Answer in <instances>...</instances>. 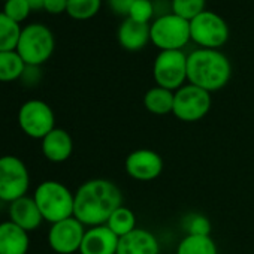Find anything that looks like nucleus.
<instances>
[{
	"mask_svg": "<svg viewBox=\"0 0 254 254\" xmlns=\"http://www.w3.org/2000/svg\"><path fill=\"white\" fill-rule=\"evenodd\" d=\"M123 205V194L109 180H88L75 191L73 217L87 227L106 224L112 212Z\"/></svg>",
	"mask_w": 254,
	"mask_h": 254,
	"instance_id": "f257e3e1",
	"label": "nucleus"
},
{
	"mask_svg": "<svg viewBox=\"0 0 254 254\" xmlns=\"http://www.w3.org/2000/svg\"><path fill=\"white\" fill-rule=\"evenodd\" d=\"M232 76V64L220 50L197 48L187 56V81L208 93L227 85Z\"/></svg>",
	"mask_w": 254,
	"mask_h": 254,
	"instance_id": "f03ea898",
	"label": "nucleus"
},
{
	"mask_svg": "<svg viewBox=\"0 0 254 254\" xmlns=\"http://www.w3.org/2000/svg\"><path fill=\"white\" fill-rule=\"evenodd\" d=\"M44 217V221L51 224L73 217L75 193H72L64 184L54 180L41 183L32 196Z\"/></svg>",
	"mask_w": 254,
	"mask_h": 254,
	"instance_id": "7ed1b4c3",
	"label": "nucleus"
},
{
	"mask_svg": "<svg viewBox=\"0 0 254 254\" xmlns=\"http://www.w3.org/2000/svg\"><path fill=\"white\" fill-rule=\"evenodd\" d=\"M56 39L50 27L33 23L23 27L17 53L27 66H42L54 53Z\"/></svg>",
	"mask_w": 254,
	"mask_h": 254,
	"instance_id": "20e7f679",
	"label": "nucleus"
},
{
	"mask_svg": "<svg viewBox=\"0 0 254 254\" xmlns=\"http://www.w3.org/2000/svg\"><path fill=\"white\" fill-rule=\"evenodd\" d=\"M150 36L151 44L160 51H183L191 41L190 21L174 12L163 14L150 24Z\"/></svg>",
	"mask_w": 254,
	"mask_h": 254,
	"instance_id": "39448f33",
	"label": "nucleus"
},
{
	"mask_svg": "<svg viewBox=\"0 0 254 254\" xmlns=\"http://www.w3.org/2000/svg\"><path fill=\"white\" fill-rule=\"evenodd\" d=\"M30 174L26 163L17 156L0 157V200L11 203L27 196Z\"/></svg>",
	"mask_w": 254,
	"mask_h": 254,
	"instance_id": "423d86ee",
	"label": "nucleus"
},
{
	"mask_svg": "<svg viewBox=\"0 0 254 254\" xmlns=\"http://www.w3.org/2000/svg\"><path fill=\"white\" fill-rule=\"evenodd\" d=\"M190 36L199 48L220 50L227 44L230 32L223 17L206 9L190 21Z\"/></svg>",
	"mask_w": 254,
	"mask_h": 254,
	"instance_id": "0eeeda50",
	"label": "nucleus"
},
{
	"mask_svg": "<svg viewBox=\"0 0 254 254\" xmlns=\"http://www.w3.org/2000/svg\"><path fill=\"white\" fill-rule=\"evenodd\" d=\"M18 126L29 138L42 141L51 130L56 129L54 111L44 100H27L18 111Z\"/></svg>",
	"mask_w": 254,
	"mask_h": 254,
	"instance_id": "6e6552de",
	"label": "nucleus"
},
{
	"mask_svg": "<svg viewBox=\"0 0 254 254\" xmlns=\"http://www.w3.org/2000/svg\"><path fill=\"white\" fill-rule=\"evenodd\" d=\"M153 76L159 87L180 90L187 81V54L183 51H160L153 64Z\"/></svg>",
	"mask_w": 254,
	"mask_h": 254,
	"instance_id": "1a4fd4ad",
	"label": "nucleus"
},
{
	"mask_svg": "<svg viewBox=\"0 0 254 254\" xmlns=\"http://www.w3.org/2000/svg\"><path fill=\"white\" fill-rule=\"evenodd\" d=\"M211 93L193 84H186L175 91L172 114L184 123L202 120L211 109Z\"/></svg>",
	"mask_w": 254,
	"mask_h": 254,
	"instance_id": "9d476101",
	"label": "nucleus"
},
{
	"mask_svg": "<svg viewBox=\"0 0 254 254\" xmlns=\"http://www.w3.org/2000/svg\"><path fill=\"white\" fill-rule=\"evenodd\" d=\"M85 226L75 217L57 221L51 224L48 230V244L51 250L57 254H73L79 253Z\"/></svg>",
	"mask_w": 254,
	"mask_h": 254,
	"instance_id": "9b49d317",
	"label": "nucleus"
},
{
	"mask_svg": "<svg viewBox=\"0 0 254 254\" xmlns=\"http://www.w3.org/2000/svg\"><path fill=\"white\" fill-rule=\"evenodd\" d=\"M124 168L129 177L136 181H153L163 172V159L153 150L139 148L126 157Z\"/></svg>",
	"mask_w": 254,
	"mask_h": 254,
	"instance_id": "f8f14e48",
	"label": "nucleus"
},
{
	"mask_svg": "<svg viewBox=\"0 0 254 254\" xmlns=\"http://www.w3.org/2000/svg\"><path fill=\"white\" fill-rule=\"evenodd\" d=\"M120 238L106 226H94L85 230L79 254H117Z\"/></svg>",
	"mask_w": 254,
	"mask_h": 254,
	"instance_id": "ddd939ff",
	"label": "nucleus"
},
{
	"mask_svg": "<svg viewBox=\"0 0 254 254\" xmlns=\"http://www.w3.org/2000/svg\"><path fill=\"white\" fill-rule=\"evenodd\" d=\"M9 220L24 229L26 232H35L41 227L44 217L33 197L24 196L9 203Z\"/></svg>",
	"mask_w": 254,
	"mask_h": 254,
	"instance_id": "4468645a",
	"label": "nucleus"
},
{
	"mask_svg": "<svg viewBox=\"0 0 254 254\" xmlns=\"http://www.w3.org/2000/svg\"><path fill=\"white\" fill-rule=\"evenodd\" d=\"M118 44L127 51H141L151 42L150 24L133 21L132 18H124L117 30Z\"/></svg>",
	"mask_w": 254,
	"mask_h": 254,
	"instance_id": "2eb2a0df",
	"label": "nucleus"
},
{
	"mask_svg": "<svg viewBox=\"0 0 254 254\" xmlns=\"http://www.w3.org/2000/svg\"><path fill=\"white\" fill-rule=\"evenodd\" d=\"M160 245L157 238L145 229H135L121 236L118 241L117 254H159Z\"/></svg>",
	"mask_w": 254,
	"mask_h": 254,
	"instance_id": "dca6fc26",
	"label": "nucleus"
},
{
	"mask_svg": "<svg viewBox=\"0 0 254 254\" xmlns=\"http://www.w3.org/2000/svg\"><path fill=\"white\" fill-rule=\"evenodd\" d=\"M42 154L47 160L53 163L66 162L73 153V141L72 136L60 127H56L42 139Z\"/></svg>",
	"mask_w": 254,
	"mask_h": 254,
	"instance_id": "f3484780",
	"label": "nucleus"
},
{
	"mask_svg": "<svg viewBox=\"0 0 254 254\" xmlns=\"http://www.w3.org/2000/svg\"><path fill=\"white\" fill-rule=\"evenodd\" d=\"M29 248V232L11 220L0 223V254H27Z\"/></svg>",
	"mask_w": 254,
	"mask_h": 254,
	"instance_id": "a211bd4d",
	"label": "nucleus"
},
{
	"mask_svg": "<svg viewBox=\"0 0 254 254\" xmlns=\"http://www.w3.org/2000/svg\"><path fill=\"white\" fill-rule=\"evenodd\" d=\"M174 97L175 91L156 85L145 93L144 105L145 109L154 115H168L174 111Z\"/></svg>",
	"mask_w": 254,
	"mask_h": 254,
	"instance_id": "6ab92c4d",
	"label": "nucleus"
},
{
	"mask_svg": "<svg viewBox=\"0 0 254 254\" xmlns=\"http://www.w3.org/2000/svg\"><path fill=\"white\" fill-rule=\"evenodd\" d=\"M177 254H218L211 235H187L178 245Z\"/></svg>",
	"mask_w": 254,
	"mask_h": 254,
	"instance_id": "aec40b11",
	"label": "nucleus"
},
{
	"mask_svg": "<svg viewBox=\"0 0 254 254\" xmlns=\"http://www.w3.org/2000/svg\"><path fill=\"white\" fill-rule=\"evenodd\" d=\"M26 63L17 51L0 53V82H14L21 79Z\"/></svg>",
	"mask_w": 254,
	"mask_h": 254,
	"instance_id": "412c9836",
	"label": "nucleus"
},
{
	"mask_svg": "<svg viewBox=\"0 0 254 254\" xmlns=\"http://www.w3.org/2000/svg\"><path fill=\"white\" fill-rule=\"evenodd\" d=\"M106 226L118 236H126L127 233H130L136 229V217L135 212L127 208L124 205H121L120 208H117L112 215L109 217Z\"/></svg>",
	"mask_w": 254,
	"mask_h": 254,
	"instance_id": "4be33fe9",
	"label": "nucleus"
},
{
	"mask_svg": "<svg viewBox=\"0 0 254 254\" xmlns=\"http://www.w3.org/2000/svg\"><path fill=\"white\" fill-rule=\"evenodd\" d=\"M23 27L0 12V53L2 51H15Z\"/></svg>",
	"mask_w": 254,
	"mask_h": 254,
	"instance_id": "5701e85b",
	"label": "nucleus"
},
{
	"mask_svg": "<svg viewBox=\"0 0 254 254\" xmlns=\"http://www.w3.org/2000/svg\"><path fill=\"white\" fill-rule=\"evenodd\" d=\"M102 6V0H67L66 14L78 21L91 20L97 15Z\"/></svg>",
	"mask_w": 254,
	"mask_h": 254,
	"instance_id": "b1692460",
	"label": "nucleus"
},
{
	"mask_svg": "<svg viewBox=\"0 0 254 254\" xmlns=\"http://www.w3.org/2000/svg\"><path fill=\"white\" fill-rule=\"evenodd\" d=\"M172 12L187 21H191L206 11V0H171Z\"/></svg>",
	"mask_w": 254,
	"mask_h": 254,
	"instance_id": "393cba45",
	"label": "nucleus"
},
{
	"mask_svg": "<svg viewBox=\"0 0 254 254\" xmlns=\"http://www.w3.org/2000/svg\"><path fill=\"white\" fill-rule=\"evenodd\" d=\"M6 17L14 20L15 23L21 24L24 20L29 18L32 9L27 3V0H6L3 3V11Z\"/></svg>",
	"mask_w": 254,
	"mask_h": 254,
	"instance_id": "a878e982",
	"label": "nucleus"
},
{
	"mask_svg": "<svg viewBox=\"0 0 254 254\" xmlns=\"http://www.w3.org/2000/svg\"><path fill=\"white\" fill-rule=\"evenodd\" d=\"M156 12L154 3L151 0H135V3L130 8V12L127 18H132L133 21L142 23V24H150Z\"/></svg>",
	"mask_w": 254,
	"mask_h": 254,
	"instance_id": "bb28decb",
	"label": "nucleus"
},
{
	"mask_svg": "<svg viewBox=\"0 0 254 254\" xmlns=\"http://www.w3.org/2000/svg\"><path fill=\"white\" fill-rule=\"evenodd\" d=\"M184 227L187 235H209L211 233V223L202 214H191L186 217Z\"/></svg>",
	"mask_w": 254,
	"mask_h": 254,
	"instance_id": "cd10ccee",
	"label": "nucleus"
},
{
	"mask_svg": "<svg viewBox=\"0 0 254 254\" xmlns=\"http://www.w3.org/2000/svg\"><path fill=\"white\" fill-rule=\"evenodd\" d=\"M133 3H135V0H108V5L112 9V12L117 15H123L126 18L129 15Z\"/></svg>",
	"mask_w": 254,
	"mask_h": 254,
	"instance_id": "c85d7f7f",
	"label": "nucleus"
},
{
	"mask_svg": "<svg viewBox=\"0 0 254 254\" xmlns=\"http://www.w3.org/2000/svg\"><path fill=\"white\" fill-rule=\"evenodd\" d=\"M67 9V0H45L44 11L53 15H59L66 12Z\"/></svg>",
	"mask_w": 254,
	"mask_h": 254,
	"instance_id": "c756f323",
	"label": "nucleus"
},
{
	"mask_svg": "<svg viewBox=\"0 0 254 254\" xmlns=\"http://www.w3.org/2000/svg\"><path fill=\"white\" fill-rule=\"evenodd\" d=\"M39 67H41V66H27V64H26V69H24V72H23L21 79H23L27 85H35V84L39 81V78H41Z\"/></svg>",
	"mask_w": 254,
	"mask_h": 254,
	"instance_id": "7c9ffc66",
	"label": "nucleus"
},
{
	"mask_svg": "<svg viewBox=\"0 0 254 254\" xmlns=\"http://www.w3.org/2000/svg\"><path fill=\"white\" fill-rule=\"evenodd\" d=\"M27 3H29L32 12L33 11H42L44 5H45V0H27Z\"/></svg>",
	"mask_w": 254,
	"mask_h": 254,
	"instance_id": "2f4dec72",
	"label": "nucleus"
},
{
	"mask_svg": "<svg viewBox=\"0 0 254 254\" xmlns=\"http://www.w3.org/2000/svg\"><path fill=\"white\" fill-rule=\"evenodd\" d=\"M2 2H3V3H5V2H6V0H2Z\"/></svg>",
	"mask_w": 254,
	"mask_h": 254,
	"instance_id": "473e14b6",
	"label": "nucleus"
}]
</instances>
